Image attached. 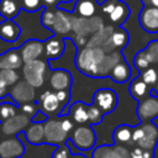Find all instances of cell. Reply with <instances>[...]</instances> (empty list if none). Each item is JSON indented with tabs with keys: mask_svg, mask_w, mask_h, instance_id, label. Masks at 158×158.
<instances>
[{
	"mask_svg": "<svg viewBox=\"0 0 158 158\" xmlns=\"http://www.w3.org/2000/svg\"><path fill=\"white\" fill-rule=\"evenodd\" d=\"M144 52L151 64H158V40L149 42L144 48Z\"/></svg>",
	"mask_w": 158,
	"mask_h": 158,
	"instance_id": "cell-37",
	"label": "cell"
},
{
	"mask_svg": "<svg viewBox=\"0 0 158 158\" xmlns=\"http://www.w3.org/2000/svg\"><path fill=\"white\" fill-rule=\"evenodd\" d=\"M21 9V2L19 0H0V15L5 20L15 19Z\"/></svg>",
	"mask_w": 158,
	"mask_h": 158,
	"instance_id": "cell-27",
	"label": "cell"
},
{
	"mask_svg": "<svg viewBox=\"0 0 158 158\" xmlns=\"http://www.w3.org/2000/svg\"><path fill=\"white\" fill-rule=\"evenodd\" d=\"M123 59V56L121 53V51H112L105 54L99 69H98V74L96 78H105V77H110L111 70L114 69V67L121 62Z\"/></svg>",
	"mask_w": 158,
	"mask_h": 158,
	"instance_id": "cell-16",
	"label": "cell"
},
{
	"mask_svg": "<svg viewBox=\"0 0 158 158\" xmlns=\"http://www.w3.org/2000/svg\"><path fill=\"white\" fill-rule=\"evenodd\" d=\"M141 2L144 6H153V7H158V0H141Z\"/></svg>",
	"mask_w": 158,
	"mask_h": 158,
	"instance_id": "cell-49",
	"label": "cell"
},
{
	"mask_svg": "<svg viewBox=\"0 0 158 158\" xmlns=\"http://www.w3.org/2000/svg\"><path fill=\"white\" fill-rule=\"evenodd\" d=\"M110 78L112 81L118 83V84L126 83L131 79V67L126 62L125 58L114 67V69L110 73Z\"/></svg>",
	"mask_w": 158,
	"mask_h": 158,
	"instance_id": "cell-23",
	"label": "cell"
},
{
	"mask_svg": "<svg viewBox=\"0 0 158 158\" xmlns=\"http://www.w3.org/2000/svg\"><path fill=\"white\" fill-rule=\"evenodd\" d=\"M102 27H104V23L99 16L72 17V31H74L75 36L88 37L89 35H94Z\"/></svg>",
	"mask_w": 158,
	"mask_h": 158,
	"instance_id": "cell-6",
	"label": "cell"
},
{
	"mask_svg": "<svg viewBox=\"0 0 158 158\" xmlns=\"http://www.w3.org/2000/svg\"><path fill=\"white\" fill-rule=\"evenodd\" d=\"M20 109L22 111V114L32 117L37 111H38V106L33 102H27V104H23V105H20Z\"/></svg>",
	"mask_w": 158,
	"mask_h": 158,
	"instance_id": "cell-42",
	"label": "cell"
},
{
	"mask_svg": "<svg viewBox=\"0 0 158 158\" xmlns=\"http://www.w3.org/2000/svg\"><path fill=\"white\" fill-rule=\"evenodd\" d=\"M132 142H135L139 148L153 151L158 143L157 125L151 121H147L135 127L132 133Z\"/></svg>",
	"mask_w": 158,
	"mask_h": 158,
	"instance_id": "cell-2",
	"label": "cell"
},
{
	"mask_svg": "<svg viewBox=\"0 0 158 158\" xmlns=\"http://www.w3.org/2000/svg\"><path fill=\"white\" fill-rule=\"evenodd\" d=\"M22 57L19 49H10L0 56V69H19L22 67Z\"/></svg>",
	"mask_w": 158,
	"mask_h": 158,
	"instance_id": "cell-22",
	"label": "cell"
},
{
	"mask_svg": "<svg viewBox=\"0 0 158 158\" xmlns=\"http://www.w3.org/2000/svg\"><path fill=\"white\" fill-rule=\"evenodd\" d=\"M43 52H44V43L36 38L27 40L20 47V53H21L23 63L38 59Z\"/></svg>",
	"mask_w": 158,
	"mask_h": 158,
	"instance_id": "cell-12",
	"label": "cell"
},
{
	"mask_svg": "<svg viewBox=\"0 0 158 158\" xmlns=\"http://www.w3.org/2000/svg\"><path fill=\"white\" fill-rule=\"evenodd\" d=\"M112 32H114V27L104 26L101 30H99L98 32L91 35L90 40H88L86 47H102L105 44V42L109 40V37L111 36Z\"/></svg>",
	"mask_w": 158,
	"mask_h": 158,
	"instance_id": "cell-28",
	"label": "cell"
},
{
	"mask_svg": "<svg viewBox=\"0 0 158 158\" xmlns=\"http://www.w3.org/2000/svg\"><path fill=\"white\" fill-rule=\"evenodd\" d=\"M9 86L5 84V83H2L1 80H0V99H2V98H5L7 94H9V89H7Z\"/></svg>",
	"mask_w": 158,
	"mask_h": 158,
	"instance_id": "cell-47",
	"label": "cell"
},
{
	"mask_svg": "<svg viewBox=\"0 0 158 158\" xmlns=\"http://www.w3.org/2000/svg\"><path fill=\"white\" fill-rule=\"evenodd\" d=\"M40 104H41L42 111L48 112V114L56 112L60 106V102H59L56 93H53L51 90H46L44 93H42V95L40 98Z\"/></svg>",
	"mask_w": 158,
	"mask_h": 158,
	"instance_id": "cell-24",
	"label": "cell"
},
{
	"mask_svg": "<svg viewBox=\"0 0 158 158\" xmlns=\"http://www.w3.org/2000/svg\"><path fill=\"white\" fill-rule=\"evenodd\" d=\"M91 158H131L130 152L122 144H104L96 147Z\"/></svg>",
	"mask_w": 158,
	"mask_h": 158,
	"instance_id": "cell-11",
	"label": "cell"
},
{
	"mask_svg": "<svg viewBox=\"0 0 158 158\" xmlns=\"http://www.w3.org/2000/svg\"><path fill=\"white\" fill-rule=\"evenodd\" d=\"M154 89H156V90H157V93H158V83L156 84V88H154Z\"/></svg>",
	"mask_w": 158,
	"mask_h": 158,
	"instance_id": "cell-52",
	"label": "cell"
},
{
	"mask_svg": "<svg viewBox=\"0 0 158 158\" xmlns=\"http://www.w3.org/2000/svg\"><path fill=\"white\" fill-rule=\"evenodd\" d=\"M88 116H89V125L94 126V125H99L102 121L104 117V112L94 104L88 105Z\"/></svg>",
	"mask_w": 158,
	"mask_h": 158,
	"instance_id": "cell-35",
	"label": "cell"
},
{
	"mask_svg": "<svg viewBox=\"0 0 158 158\" xmlns=\"http://www.w3.org/2000/svg\"><path fill=\"white\" fill-rule=\"evenodd\" d=\"M54 17H56V11L47 7L43 10V12L41 15V23L47 28H52V26L54 23Z\"/></svg>",
	"mask_w": 158,
	"mask_h": 158,
	"instance_id": "cell-38",
	"label": "cell"
},
{
	"mask_svg": "<svg viewBox=\"0 0 158 158\" xmlns=\"http://www.w3.org/2000/svg\"><path fill=\"white\" fill-rule=\"evenodd\" d=\"M21 35L20 26L12 20H5L0 22V38L5 42H15Z\"/></svg>",
	"mask_w": 158,
	"mask_h": 158,
	"instance_id": "cell-21",
	"label": "cell"
},
{
	"mask_svg": "<svg viewBox=\"0 0 158 158\" xmlns=\"http://www.w3.org/2000/svg\"><path fill=\"white\" fill-rule=\"evenodd\" d=\"M128 16H130L128 6L125 2H116V6L112 10V12L109 15V19L111 22L116 25H121L128 19Z\"/></svg>",
	"mask_w": 158,
	"mask_h": 158,
	"instance_id": "cell-30",
	"label": "cell"
},
{
	"mask_svg": "<svg viewBox=\"0 0 158 158\" xmlns=\"http://www.w3.org/2000/svg\"><path fill=\"white\" fill-rule=\"evenodd\" d=\"M139 78L147 85H156L158 83V70L153 67H148L146 70L142 72V75Z\"/></svg>",
	"mask_w": 158,
	"mask_h": 158,
	"instance_id": "cell-36",
	"label": "cell"
},
{
	"mask_svg": "<svg viewBox=\"0 0 158 158\" xmlns=\"http://www.w3.org/2000/svg\"><path fill=\"white\" fill-rule=\"evenodd\" d=\"M31 122V117L25 114H16L15 116L7 118L2 123H0V127L2 132L6 136H17L19 133L23 132Z\"/></svg>",
	"mask_w": 158,
	"mask_h": 158,
	"instance_id": "cell-9",
	"label": "cell"
},
{
	"mask_svg": "<svg viewBox=\"0 0 158 158\" xmlns=\"http://www.w3.org/2000/svg\"><path fill=\"white\" fill-rule=\"evenodd\" d=\"M133 64H135L136 69H137L139 73H142L143 70H146V69L151 65V63H149V60H148V58H147V54H146L144 49H141V51H138V52L136 53V56H135V58H133Z\"/></svg>",
	"mask_w": 158,
	"mask_h": 158,
	"instance_id": "cell-34",
	"label": "cell"
},
{
	"mask_svg": "<svg viewBox=\"0 0 158 158\" xmlns=\"http://www.w3.org/2000/svg\"><path fill=\"white\" fill-rule=\"evenodd\" d=\"M139 25L148 33L158 32V7L144 6L139 12Z\"/></svg>",
	"mask_w": 158,
	"mask_h": 158,
	"instance_id": "cell-14",
	"label": "cell"
},
{
	"mask_svg": "<svg viewBox=\"0 0 158 158\" xmlns=\"http://www.w3.org/2000/svg\"><path fill=\"white\" fill-rule=\"evenodd\" d=\"M105 54L106 52L102 47H84L77 53L75 67L80 73L91 78H96L98 69Z\"/></svg>",
	"mask_w": 158,
	"mask_h": 158,
	"instance_id": "cell-1",
	"label": "cell"
},
{
	"mask_svg": "<svg viewBox=\"0 0 158 158\" xmlns=\"http://www.w3.org/2000/svg\"><path fill=\"white\" fill-rule=\"evenodd\" d=\"M56 95L60 102V105L65 106L68 102H69V99H70V90L69 89H64V90H58L56 91Z\"/></svg>",
	"mask_w": 158,
	"mask_h": 158,
	"instance_id": "cell-43",
	"label": "cell"
},
{
	"mask_svg": "<svg viewBox=\"0 0 158 158\" xmlns=\"http://www.w3.org/2000/svg\"><path fill=\"white\" fill-rule=\"evenodd\" d=\"M9 95L17 105L32 102L35 100V88L26 80H19L9 89Z\"/></svg>",
	"mask_w": 158,
	"mask_h": 158,
	"instance_id": "cell-8",
	"label": "cell"
},
{
	"mask_svg": "<svg viewBox=\"0 0 158 158\" xmlns=\"http://www.w3.org/2000/svg\"><path fill=\"white\" fill-rule=\"evenodd\" d=\"M60 122H62V127H63V130H64L67 133H69V135H70V132L74 130L73 121H72L70 118H68V117H64V118H62V120H60Z\"/></svg>",
	"mask_w": 158,
	"mask_h": 158,
	"instance_id": "cell-45",
	"label": "cell"
},
{
	"mask_svg": "<svg viewBox=\"0 0 158 158\" xmlns=\"http://www.w3.org/2000/svg\"><path fill=\"white\" fill-rule=\"evenodd\" d=\"M74 11L81 17H91L95 14V5L93 0H78Z\"/></svg>",
	"mask_w": 158,
	"mask_h": 158,
	"instance_id": "cell-31",
	"label": "cell"
},
{
	"mask_svg": "<svg viewBox=\"0 0 158 158\" xmlns=\"http://www.w3.org/2000/svg\"><path fill=\"white\" fill-rule=\"evenodd\" d=\"M115 6H116V1H115V0H107V1L102 5V12L110 15V14L112 12V10L115 9Z\"/></svg>",
	"mask_w": 158,
	"mask_h": 158,
	"instance_id": "cell-46",
	"label": "cell"
},
{
	"mask_svg": "<svg viewBox=\"0 0 158 158\" xmlns=\"http://www.w3.org/2000/svg\"><path fill=\"white\" fill-rule=\"evenodd\" d=\"M73 0H59V4H67V2H72Z\"/></svg>",
	"mask_w": 158,
	"mask_h": 158,
	"instance_id": "cell-51",
	"label": "cell"
},
{
	"mask_svg": "<svg viewBox=\"0 0 158 158\" xmlns=\"http://www.w3.org/2000/svg\"><path fill=\"white\" fill-rule=\"evenodd\" d=\"M137 116L139 117L141 122L152 121L153 118L158 117V98L147 96L146 99L141 100L137 106Z\"/></svg>",
	"mask_w": 158,
	"mask_h": 158,
	"instance_id": "cell-13",
	"label": "cell"
},
{
	"mask_svg": "<svg viewBox=\"0 0 158 158\" xmlns=\"http://www.w3.org/2000/svg\"><path fill=\"white\" fill-rule=\"evenodd\" d=\"M17 114V104L1 102L0 104V123Z\"/></svg>",
	"mask_w": 158,
	"mask_h": 158,
	"instance_id": "cell-32",
	"label": "cell"
},
{
	"mask_svg": "<svg viewBox=\"0 0 158 158\" xmlns=\"http://www.w3.org/2000/svg\"><path fill=\"white\" fill-rule=\"evenodd\" d=\"M49 83H51L52 89H54L56 91L64 90V89H70L72 83H73V78H72V74L68 70L56 69L51 73Z\"/></svg>",
	"mask_w": 158,
	"mask_h": 158,
	"instance_id": "cell-17",
	"label": "cell"
},
{
	"mask_svg": "<svg viewBox=\"0 0 158 158\" xmlns=\"http://www.w3.org/2000/svg\"><path fill=\"white\" fill-rule=\"evenodd\" d=\"M20 2L27 12H35L42 7V0H20Z\"/></svg>",
	"mask_w": 158,
	"mask_h": 158,
	"instance_id": "cell-39",
	"label": "cell"
},
{
	"mask_svg": "<svg viewBox=\"0 0 158 158\" xmlns=\"http://www.w3.org/2000/svg\"><path fill=\"white\" fill-rule=\"evenodd\" d=\"M69 133H67L62 122L58 118H48L44 122V143L51 146H60L64 144L69 139Z\"/></svg>",
	"mask_w": 158,
	"mask_h": 158,
	"instance_id": "cell-5",
	"label": "cell"
},
{
	"mask_svg": "<svg viewBox=\"0 0 158 158\" xmlns=\"http://www.w3.org/2000/svg\"><path fill=\"white\" fill-rule=\"evenodd\" d=\"M128 90H130L131 96H132L133 99L138 100V101L146 99V98L149 95V91H151L149 85H147L139 77L136 78V79H133V80L131 81Z\"/></svg>",
	"mask_w": 158,
	"mask_h": 158,
	"instance_id": "cell-26",
	"label": "cell"
},
{
	"mask_svg": "<svg viewBox=\"0 0 158 158\" xmlns=\"http://www.w3.org/2000/svg\"><path fill=\"white\" fill-rule=\"evenodd\" d=\"M69 141L80 151L91 149L96 143L95 131L91 128V125H80L70 132Z\"/></svg>",
	"mask_w": 158,
	"mask_h": 158,
	"instance_id": "cell-3",
	"label": "cell"
},
{
	"mask_svg": "<svg viewBox=\"0 0 158 158\" xmlns=\"http://www.w3.org/2000/svg\"><path fill=\"white\" fill-rule=\"evenodd\" d=\"M25 144L16 136L0 142V158H21L25 154Z\"/></svg>",
	"mask_w": 158,
	"mask_h": 158,
	"instance_id": "cell-10",
	"label": "cell"
},
{
	"mask_svg": "<svg viewBox=\"0 0 158 158\" xmlns=\"http://www.w3.org/2000/svg\"><path fill=\"white\" fill-rule=\"evenodd\" d=\"M20 77L16 69H0V80L7 86H12L19 81Z\"/></svg>",
	"mask_w": 158,
	"mask_h": 158,
	"instance_id": "cell-33",
	"label": "cell"
},
{
	"mask_svg": "<svg viewBox=\"0 0 158 158\" xmlns=\"http://www.w3.org/2000/svg\"><path fill=\"white\" fill-rule=\"evenodd\" d=\"M117 102H118L117 94L110 88H101L94 93L93 104L96 105L104 112V115L112 112L116 109Z\"/></svg>",
	"mask_w": 158,
	"mask_h": 158,
	"instance_id": "cell-7",
	"label": "cell"
},
{
	"mask_svg": "<svg viewBox=\"0 0 158 158\" xmlns=\"http://www.w3.org/2000/svg\"><path fill=\"white\" fill-rule=\"evenodd\" d=\"M25 139L32 146H41L44 143V123L32 122L25 130Z\"/></svg>",
	"mask_w": 158,
	"mask_h": 158,
	"instance_id": "cell-20",
	"label": "cell"
},
{
	"mask_svg": "<svg viewBox=\"0 0 158 158\" xmlns=\"http://www.w3.org/2000/svg\"><path fill=\"white\" fill-rule=\"evenodd\" d=\"M54 35L58 36H64L68 35L72 31V16L62 11L59 7L56 11V17H54V23L51 28Z\"/></svg>",
	"mask_w": 158,
	"mask_h": 158,
	"instance_id": "cell-19",
	"label": "cell"
},
{
	"mask_svg": "<svg viewBox=\"0 0 158 158\" xmlns=\"http://www.w3.org/2000/svg\"><path fill=\"white\" fill-rule=\"evenodd\" d=\"M43 1V4L48 7V9H51L52 6H58V4H59V0H42Z\"/></svg>",
	"mask_w": 158,
	"mask_h": 158,
	"instance_id": "cell-48",
	"label": "cell"
},
{
	"mask_svg": "<svg viewBox=\"0 0 158 158\" xmlns=\"http://www.w3.org/2000/svg\"><path fill=\"white\" fill-rule=\"evenodd\" d=\"M130 156L131 158H153V151L136 147L130 152Z\"/></svg>",
	"mask_w": 158,
	"mask_h": 158,
	"instance_id": "cell-40",
	"label": "cell"
},
{
	"mask_svg": "<svg viewBox=\"0 0 158 158\" xmlns=\"http://www.w3.org/2000/svg\"><path fill=\"white\" fill-rule=\"evenodd\" d=\"M128 40H130L128 32L126 30H123V28H117L116 31H114L111 33V36L105 42L102 48H104V51L106 53L112 52V51H121L127 46Z\"/></svg>",
	"mask_w": 158,
	"mask_h": 158,
	"instance_id": "cell-15",
	"label": "cell"
},
{
	"mask_svg": "<svg viewBox=\"0 0 158 158\" xmlns=\"http://www.w3.org/2000/svg\"><path fill=\"white\" fill-rule=\"evenodd\" d=\"M47 120H48V116H47V114H44V111H42V110H38V111L31 117V122H36V123H38V122L44 123Z\"/></svg>",
	"mask_w": 158,
	"mask_h": 158,
	"instance_id": "cell-44",
	"label": "cell"
},
{
	"mask_svg": "<svg viewBox=\"0 0 158 158\" xmlns=\"http://www.w3.org/2000/svg\"><path fill=\"white\" fill-rule=\"evenodd\" d=\"M64 49H65V41L58 35L49 37L44 42V51L48 59H58L64 53Z\"/></svg>",
	"mask_w": 158,
	"mask_h": 158,
	"instance_id": "cell-18",
	"label": "cell"
},
{
	"mask_svg": "<svg viewBox=\"0 0 158 158\" xmlns=\"http://www.w3.org/2000/svg\"><path fill=\"white\" fill-rule=\"evenodd\" d=\"M69 156H70V149L68 147V143L58 146L57 149L52 153V158H69Z\"/></svg>",
	"mask_w": 158,
	"mask_h": 158,
	"instance_id": "cell-41",
	"label": "cell"
},
{
	"mask_svg": "<svg viewBox=\"0 0 158 158\" xmlns=\"http://www.w3.org/2000/svg\"><path fill=\"white\" fill-rule=\"evenodd\" d=\"M69 114L72 116V120L77 123L85 125L89 122L88 116V105H85L81 101H77L69 106Z\"/></svg>",
	"mask_w": 158,
	"mask_h": 158,
	"instance_id": "cell-25",
	"label": "cell"
},
{
	"mask_svg": "<svg viewBox=\"0 0 158 158\" xmlns=\"http://www.w3.org/2000/svg\"><path fill=\"white\" fill-rule=\"evenodd\" d=\"M132 133L133 128L128 125H120L114 130L112 138L116 144H125L132 142Z\"/></svg>",
	"mask_w": 158,
	"mask_h": 158,
	"instance_id": "cell-29",
	"label": "cell"
},
{
	"mask_svg": "<svg viewBox=\"0 0 158 158\" xmlns=\"http://www.w3.org/2000/svg\"><path fill=\"white\" fill-rule=\"evenodd\" d=\"M72 158H86L85 156H83V154H73V157Z\"/></svg>",
	"mask_w": 158,
	"mask_h": 158,
	"instance_id": "cell-50",
	"label": "cell"
},
{
	"mask_svg": "<svg viewBox=\"0 0 158 158\" xmlns=\"http://www.w3.org/2000/svg\"><path fill=\"white\" fill-rule=\"evenodd\" d=\"M47 69H48L47 63L41 59L27 62L22 68L23 78L33 88H41L44 83V74Z\"/></svg>",
	"mask_w": 158,
	"mask_h": 158,
	"instance_id": "cell-4",
	"label": "cell"
}]
</instances>
